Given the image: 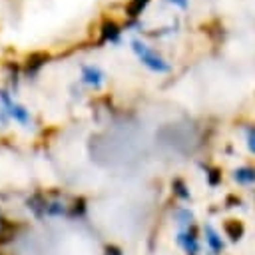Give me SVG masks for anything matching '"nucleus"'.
Returning a JSON list of instances; mask_svg holds the SVG:
<instances>
[{"label":"nucleus","instance_id":"obj_2","mask_svg":"<svg viewBox=\"0 0 255 255\" xmlns=\"http://www.w3.org/2000/svg\"><path fill=\"white\" fill-rule=\"evenodd\" d=\"M50 60V54L48 52H32L28 58H26V66H24V72H26V76H36L38 74V70L46 64Z\"/></svg>","mask_w":255,"mask_h":255},{"label":"nucleus","instance_id":"obj_15","mask_svg":"<svg viewBox=\"0 0 255 255\" xmlns=\"http://www.w3.org/2000/svg\"><path fill=\"white\" fill-rule=\"evenodd\" d=\"M106 255H122V251H120V247H116V245H108V247H106Z\"/></svg>","mask_w":255,"mask_h":255},{"label":"nucleus","instance_id":"obj_5","mask_svg":"<svg viewBox=\"0 0 255 255\" xmlns=\"http://www.w3.org/2000/svg\"><path fill=\"white\" fill-rule=\"evenodd\" d=\"M82 80H84L86 84L98 88V86L102 84V80H104V74H102V70L96 68V66H82Z\"/></svg>","mask_w":255,"mask_h":255},{"label":"nucleus","instance_id":"obj_11","mask_svg":"<svg viewBox=\"0 0 255 255\" xmlns=\"http://www.w3.org/2000/svg\"><path fill=\"white\" fill-rule=\"evenodd\" d=\"M245 135H247V147H249V151L255 153V128L253 126H247L245 128Z\"/></svg>","mask_w":255,"mask_h":255},{"label":"nucleus","instance_id":"obj_14","mask_svg":"<svg viewBox=\"0 0 255 255\" xmlns=\"http://www.w3.org/2000/svg\"><path fill=\"white\" fill-rule=\"evenodd\" d=\"M219 179H221L219 169H209V183H211V185H217V183H219Z\"/></svg>","mask_w":255,"mask_h":255},{"label":"nucleus","instance_id":"obj_9","mask_svg":"<svg viewBox=\"0 0 255 255\" xmlns=\"http://www.w3.org/2000/svg\"><path fill=\"white\" fill-rule=\"evenodd\" d=\"M147 2H149V0H129V4H128V8H126L128 16H129V18L139 16V14L143 12V8L147 6Z\"/></svg>","mask_w":255,"mask_h":255},{"label":"nucleus","instance_id":"obj_6","mask_svg":"<svg viewBox=\"0 0 255 255\" xmlns=\"http://www.w3.org/2000/svg\"><path fill=\"white\" fill-rule=\"evenodd\" d=\"M223 227H225V233H227V237H229L231 241H239V239L243 237V233H245L243 223L237 221V219H227Z\"/></svg>","mask_w":255,"mask_h":255},{"label":"nucleus","instance_id":"obj_13","mask_svg":"<svg viewBox=\"0 0 255 255\" xmlns=\"http://www.w3.org/2000/svg\"><path fill=\"white\" fill-rule=\"evenodd\" d=\"M84 203H86V201H84V197H78V199L74 201L72 215H82V213H84V209H86V207H84Z\"/></svg>","mask_w":255,"mask_h":255},{"label":"nucleus","instance_id":"obj_10","mask_svg":"<svg viewBox=\"0 0 255 255\" xmlns=\"http://www.w3.org/2000/svg\"><path fill=\"white\" fill-rule=\"evenodd\" d=\"M179 241H181V245L187 249L189 255H195V251H197V241H195L193 231H191V233H183V235H179Z\"/></svg>","mask_w":255,"mask_h":255},{"label":"nucleus","instance_id":"obj_1","mask_svg":"<svg viewBox=\"0 0 255 255\" xmlns=\"http://www.w3.org/2000/svg\"><path fill=\"white\" fill-rule=\"evenodd\" d=\"M131 48H133V52L137 54V58H139L149 70H153V72H169V64H167L161 56H157L153 50H149L145 44H141L139 40H133V42H131Z\"/></svg>","mask_w":255,"mask_h":255},{"label":"nucleus","instance_id":"obj_16","mask_svg":"<svg viewBox=\"0 0 255 255\" xmlns=\"http://www.w3.org/2000/svg\"><path fill=\"white\" fill-rule=\"evenodd\" d=\"M171 4H177V6H181V8H185L187 6V0H169Z\"/></svg>","mask_w":255,"mask_h":255},{"label":"nucleus","instance_id":"obj_8","mask_svg":"<svg viewBox=\"0 0 255 255\" xmlns=\"http://www.w3.org/2000/svg\"><path fill=\"white\" fill-rule=\"evenodd\" d=\"M233 179L239 183H255V167H239L233 171Z\"/></svg>","mask_w":255,"mask_h":255},{"label":"nucleus","instance_id":"obj_4","mask_svg":"<svg viewBox=\"0 0 255 255\" xmlns=\"http://www.w3.org/2000/svg\"><path fill=\"white\" fill-rule=\"evenodd\" d=\"M118 38H120V26L114 20H104V24L100 28V44L118 42Z\"/></svg>","mask_w":255,"mask_h":255},{"label":"nucleus","instance_id":"obj_7","mask_svg":"<svg viewBox=\"0 0 255 255\" xmlns=\"http://www.w3.org/2000/svg\"><path fill=\"white\" fill-rule=\"evenodd\" d=\"M205 239H207V245L211 247V251L213 253H221L223 251V241H221V237L215 233V229L213 227H205Z\"/></svg>","mask_w":255,"mask_h":255},{"label":"nucleus","instance_id":"obj_12","mask_svg":"<svg viewBox=\"0 0 255 255\" xmlns=\"http://www.w3.org/2000/svg\"><path fill=\"white\" fill-rule=\"evenodd\" d=\"M173 189H175V193H177L179 197H183V199L189 197V191H185V185H183L181 179H175V181H173Z\"/></svg>","mask_w":255,"mask_h":255},{"label":"nucleus","instance_id":"obj_3","mask_svg":"<svg viewBox=\"0 0 255 255\" xmlns=\"http://www.w3.org/2000/svg\"><path fill=\"white\" fill-rule=\"evenodd\" d=\"M0 100H2V104L6 106V110H8V114L14 118V120H18V122H22V124H26L28 122V112L22 108V106H18V104H14L12 100H10V96L2 90L0 92Z\"/></svg>","mask_w":255,"mask_h":255}]
</instances>
